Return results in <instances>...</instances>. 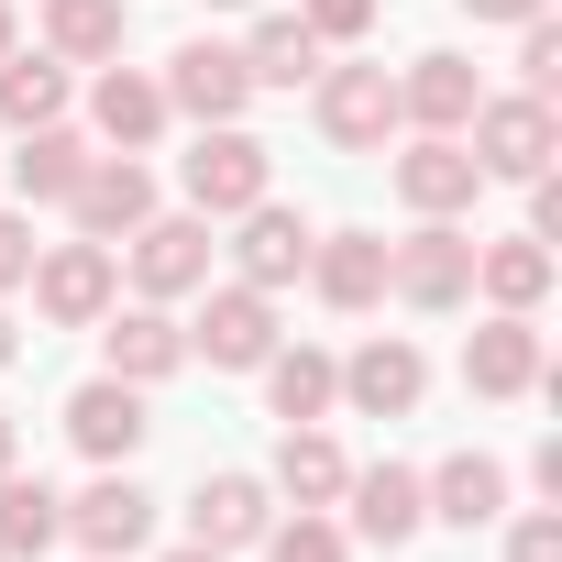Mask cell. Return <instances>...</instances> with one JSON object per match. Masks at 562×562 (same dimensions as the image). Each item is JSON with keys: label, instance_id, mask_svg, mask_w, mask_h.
I'll use <instances>...</instances> for the list:
<instances>
[{"label": "cell", "instance_id": "1", "mask_svg": "<svg viewBox=\"0 0 562 562\" xmlns=\"http://www.w3.org/2000/svg\"><path fill=\"white\" fill-rule=\"evenodd\" d=\"M177 177H188V210L199 221H232V210L276 199V144H254L243 122H199V155Z\"/></svg>", "mask_w": 562, "mask_h": 562}, {"label": "cell", "instance_id": "2", "mask_svg": "<svg viewBox=\"0 0 562 562\" xmlns=\"http://www.w3.org/2000/svg\"><path fill=\"white\" fill-rule=\"evenodd\" d=\"M386 288L408 310H463L474 299V232L463 221H419L408 243H386Z\"/></svg>", "mask_w": 562, "mask_h": 562}, {"label": "cell", "instance_id": "3", "mask_svg": "<svg viewBox=\"0 0 562 562\" xmlns=\"http://www.w3.org/2000/svg\"><path fill=\"white\" fill-rule=\"evenodd\" d=\"M34 310L56 321V331H89L111 299H122V265H111V243H56V254H34Z\"/></svg>", "mask_w": 562, "mask_h": 562}, {"label": "cell", "instance_id": "4", "mask_svg": "<svg viewBox=\"0 0 562 562\" xmlns=\"http://www.w3.org/2000/svg\"><path fill=\"white\" fill-rule=\"evenodd\" d=\"M463 133H474V166H485V177H540V166L562 155V122H551V100H529V89H518V100H474Z\"/></svg>", "mask_w": 562, "mask_h": 562}, {"label": "cell", "instance_id": "5", "mask_svg": "<svg viewBox=\"0 0 562 562\" xmlns=\"http://www.w3.org/2000/svg\"><path fill=\"white\" fill-rule=\"evenodd\" d=\"M474 188H485V166H474V144H463V133H419V144L397 155V199H408L419 221H463V210H474Z\"/></svg>", "mask_w": 562, "mask_h": 562}, {"label": "cell", "instance_id": "6", "mask_svg": "<svg viewBox=\"0 0 562 562\" xmlns=\"http://www.w3.org/2000/svg\"><path fill=\"white\" fill-rule=\"evenodd\" d=\"M67 210H78V243H133L155 221V177L133 155H89V177L67 188Z\"/></svg>", "mask_w": 562, "mask_h": 562}, {"label": "cell", "instance_id": "7", "mask_svg": "<svg viewBox=\"0 0 562 562\" xmlns=\"http://www.w3.org/2000/svg\"><path fill=\"white\" fill-rule=\"evenodd\" d=\"M188 353H210L221 375H254L276 353V299L265 288H210V310L188 321Z\"/></svg>", "mask_w": 562, "mask_h": 562}, {"label": "cell", "instance_id": "8", "mask_svg": "<svg viewBox=\"0 0 562 562\" xmlns=\"http://www.w3.org/2000/svg\"><path fill=\"white\" fill-rule=\"evenodd\" d=\"M265 529H276V485H265V474H199V496H188V540H199V551L232 562V551H254Z\"/></svg>", "mask_w": 562, "mask_h": 562}, {"label": "cell", "instance_id": "9", "mask_svg": "<svg viewBox=\"0 0 562 562\" xmlns=\"http://www.w3.org/2000/svg\"><path fill=\"white\" fill-rule=\"evenodd\" d=\"M100 364H111L122 386H166V375L188 364V331L166 321V299H144V310H100Z\"/></svg>", "mask_w": 562, "mask_h": 562}, {"label": "cell", "instance_id": "10", "mask_svg": "<svg viewBox=\"0 0 562 562\" xmlns=\"http://www.w3.org/2000/svg\"><path fill=\"white\" fill-rule=\"evenodd\" d=\"M67 529H78L100 562H133V551L155 540V496H144L122 463H100V485H89V496H67Z\"/></svg>", "mask_w": 562, "mask_h": 562}, {"label": "cell", "instance_id": "11", "mask_svg": "<svg viewBox=\"0 0 562 562\" xmlns=\"http://www.w3.org/2000/svg\"><path fill=\"white\" fill-rule=\"evenodd\" d=\"M243 100H254V78H243V45H177V67H166V111H188V122H243Z\"/></svg>", "mask_w": 562, "mask_h": 562}, {"label": "cell", "instance_id": "12", "mask_svg": "<svg viewBox=\"0 0 562 562\" xmlns=\"http://www.w3.org/2000/svg\"><path fill=\"white\" fill-rule=\"evenodd\" d=\"M144 430H155V419H144V386H122V375H89V386L67 397V441H78L89 463H133Z\"/></svg>", "mask_w": 562, "mask_h": 562}, {"label": "cell", "instance_id": "13", "mask_svg": "<svg viewBox=\"0 0 562 562\" xmlns=\"http://www.w3.org/2000/svg\"><path fill=\"white\" fill-rule=\"evenodd\" d=\"M133 288H144V299H188V288H210V221H199V210L133 232Z\"/></svg>", "mask_w": 562, "mask_h": 562}, {"label": "cell", "instance_id": "14", "mask_svg": "<svg viewBox=\"0 0 562 562\" xmlns=\"http://www.w3.org/2000/svg\"><path fill=\"white\" fill-rule=\"evenodd\" d=\"M232 221H243V243H232V265H243V288H265V299H276V288H288V276H310V243H321V232H310L299 210H276V199H254V210H232Z\"/></svg>", "mask_w": 562, "mask_h": 562}, {"label": "cell", "instance_id": "15", "mask_svg": "<svg viewBox=\"0 0 562 562\" xmlns=\"http://www.w3.org/2000/svg\"><path fill=\"white\" fill-rule=\"evenodd\" d=\"M321 133L353 144V155L386 144V133H397V78H386V67H321Z\"/></svg>", "mask_w": 562, "mask_h": 562}, {"label": "cell", "instance_id": "16", "mask_svg": "<svg viewBox=\"0 0 562 562\" xmlns=\"http://www.w3.org/2000/svg\"><path fill=\"white\" fill-rule=\"evenodd\" d=\"M463 386H474V397H529V386H540V321H529V310H496V321L463 342Z\"/></svg>", "mask_w": 562, "mask_h": 562}, {"label": "cell", "instance_id": "17", "mask_svg": "<svg viewBox=\"0 0 562 562\" xmlns=\"http://www.w3.org/2000/svg\"><path fill=\"white\" fill-rule=\"evenodd\" d=\"M419 386H430V364H419V342H397V331H375V342L342 364V397H353L364 419H408Z\"/></svg>", "mask_w": 562, "mask_h": 562}, {"label": "cell", "instance_id": "18", "mask_svg": "<svg viewBox=\"0 0 562 562\" xmlns=\"http://www.w3.org/2000/svg\"><path fill=\"white\" fill-rule=\"evenodd\" d=\"M89 122H100V144H111V155H144V144L166 133V78H144V67H122V56H111V78L89 89Z\"/></svg>", "mask_w": 562, "mask_h": 562}, {"label": "cell", "instance_id": "19", "mask_svg": "<svg viewBox=\"0 0 562 562\" xmlns=\"http://www.w3.org/2000/svg\"><path fill=\"white\" fill-rule=\"evenodd\" d=\"M310 288H321L331 310H375V299H386V243H375V232H321V243H310Z\"/></svg>", "mask_w": 562, "mask_h": 562}, {"label": "cell", "instance_id": "20", "mask_svg": "<svg viewBox=\"0 0 562 562\" xmlns=\"http://www.w3.org/2000/svg\"><path fill=\"white\" fill-rule=\"evenodd\" d=\"M474 100H485V89H474V67H463V56H419V67L397 78V122H419V133H463V122H474Z\"/></svg>", "mask_w": 562, "mask_h": 562}, {"label": "cell", "instance_id": "21", "mask_svg": "<svg viewBox=\"0 0 562 562\" xmlns=\"http://www.w3.org/2000/svg\"><path fill=\"white\" fill-rule=\"evenodd\" d=\"M342 496H353V529H364V540H386V551H397V540H419V518H430V496H419V474H408V463H364Z\"/></svg>", "mask_w": 562, "mask_h": 562}, {"label": "cell", "instance_id": "22", "mask_svg": "<svg viewBox=\"0 0 562 562\" xmlns=\"http://www.w3.org/2000/svg\"><path fill=\"white\" fill-rule=\"evenodd\" d=\"M67 540V496L45 485V474H0V562H34V551H56Z\"/></svg>", "mask_w": 562, "mask_h": 562}, {"label": "cell", "instance_id": "23", "mask_svg": "<svg viewBox=\"0 0 562 562\" xmlns=\"http://www.w3.org/2000/svg\"><path fill=\"white\" fill-rule=\"evenodd\" d=\"M254 375H265V408L288 419V430H299V419H331V397H342V364H331V353H310V342H299V353L276 342Z\"/></svg>", "mask_w": 562, "mask_h": 562}, {"label": "cell", "instance_id": "24", "mask_svg": "<svg viewBox=\"0 0 562 562\" xmlns=\"http://www.w3.org/2000/svg\"><path fill=\"white\" fill-rule=\"evenodd\" d=\"M342 485H353V463H342V441H331L321 419H299L288 441H276V496H299V507H342Z\"/></svg>", "mask_w": 562, "mask_h": 562}, {"label": "cell", "instance_id": "25", "mask_svg": "<svg viewBox=\"0 0 562 562\" xmlns=\"http://www.w3.org/2000/svg\"><path fill=\"white\" fill-rule=\"evenodd\" d=\"M419 496H430V518H452V529H485V518L507 507V463H496V452H452L441 474H419Z\"/></svg>", "mask_w": 562, "mask_h": 562}, {"label": "cell", "instance_id": "26", "mask_svg": "<svg viewBox=\"0 0 562 562\" xmlns=\"http://www.w3.org/2000/svg\"><path fill=\"white\" fill-rule=\"evenodd\" d=\"M321 56H331V45H321L299 12H276V23H254V45H243V78H254V89H310V78H321Z\"/></svg>", "mask_w": 562, "mask_h": 562}, {"label": "cell", "instance_id": "27", "mask_svg": "<svg viewBox=\"0 0 562 562\" xmlns=\"http://www.w3.org/2000/svg\"><path fill=\"white\" fill-rule=\"evenodd\" d=\"M474 288H485L496 310H540V299H551V243H529V232L474 243Z\"/></svg>", "mask_w": 562, "mask_h": 562}, {"label": "cell", "instance_id": "28", "mask_svg": "<svg viewBox=\"0 0 562 562\" xmlns=\"http://www.w3.org/2000/svg\"><path fill=\"white\" fill-rule=\"evenodd\" d=\"M0 122L34 133V122H67V56H0Z\"/></svg>", "mask_w": 562, "mask_h": 562}, {"label": "cell", "instance_id": "29", "mask_svg": "<svg viewBox=\"0 0 562 562\" xmlns=\"http://www.w3.org/2000/svg\"><path fill=\"white\" fill-rule=\"evenodd\" d=\"M45 45L67 67H111L122 56V0H45Z\"/></svg>", "mask_w": 562, "mask_h": 562}, {"label": "cell", "instance_id": "30", "mask_svg": "<svg viewBox=\"0 0 562 562\" xmlns=\"http://www.w3.org/2000/svg\"><path fill=\"white\" fill-rule=\"evenodd\" d=\"M78 177H89V144H78L67 122H34L23 155H12V188H23V199H67Z\"/></svg>", "mask_w": 562, "mask_h": 562}, {"label": "cell", "instance_id": "31", "mask_svg": "<svg viewBox=\"0 0 562 562\" xmlns=\"http://www.w3.org/2000/svg\"><path fill=\"white\" fill-rule=\"evenodd\" d=\"M254 551H265V562H353V540H342V529H331L321 507H299V518H276V529H265Z\"/></svg>", "mask_w": 562, "mask_h": 562}, {"label": "cell", "instance_id": "32", "mask_svg": "<svg viewBox=\"0 0 562 562\" xmlns=\"http://www.w3.org/2000/svg\"><path fill=\"white\" fill-rule=\"evenodd\" d=\"M518 78H529V100H551L562 89V23L540 12V23H518Z\"/></svg>", "mask_w": 562, "mask_h": 562}, {"label": "cell", "instance_id": "33", "mask_svg": "<svg viewBox=\"0 0 562 562\" xmlns=\"http://www.w3.org/2000/svg\"><path fill=\"white\" fill-rule=\"evenodd\" d=\"M321 45H353V34H375V0H310V12H299Z\"/></svg>", "mask_w": 562, "mask_h": 562}, {"label": "cell", "instance_id": "34", "mask_svg": "<svg viewBox=\"0 0 562 562\" xmlns=\"http://www.w3.org/2000/svg\"><path fill=\"white\" fill-rule=\"evenodd\" d=\"M507 562H562V518H551V507L518 518V529H507Z\"/></svg>", "mask_w": 562, "mask_h": 562}, {"label": "cell", "instance_id": "35", "mask_svg": "<svg viewBox=\"0 0 562 562\" xmlns=\"http://www.w3.org/2000/svg\"><path fill=\"white\" fill-rule=\"evenodd\" d=\"M23 276H34V221L0 210V288H23Z\"/></svg>", "mask_w": 562, "mask_h": 562}, {"label": "cell", "instance_id": "36", "mask_svg": "<svg viewBox=\"0 0 562 562\" xmlns=\"http://www.w3.org/2000/svg\"><path fill=\"white\" fill-rule=\"evenodd\" d=\"M463 12H474V23H540L551 0H463Z\"/></svg>", "mask_w": 562, "mask_h": 562}, {"label": "cell", "instance_id": "37", "mask_svg": "<svg viewBox=\"0 0 562 562\" xmlns=\"http://www.w3.org/2000/svg\"><path fill=\"white\" fill-rule=\"evenodd\" d=\"M23 463V430H12V408H0V474H12Z\"/></svg>", "mask_w": 562, "mask_h": 562}, {"label": "cell", "instance_id": "38", "mask_svg": "<svg viewBox=\"0 0 562 562\" xmlns=\"http://www.w3.org/2000/svg\"><path fill=\"white\" fill-rule=\"evenodd\" d=\"M12 45H23V23H12V0H0V56H12Z\"/></svg>", "mask_w": 562, "mask_h": 562}, {"label": "cell", "instance_id": "39", "mask_svg": "<svg viewBox=\"0 0 562 562\" xmlns=\"http://www.w3.org/2000/svg\"><path fill=\"white\" fill-rule=\"evenodd\" d=\"M12 353H23V331H12V310H0V364H12Z\"/></svg>", "mask_w": 562, "mask_h": 562}, {"label": "cell", "instance_id": "40", "mask_svg": "<svg viewBox=\"0 0 562 562\" xmlns=\"http://www.w3.org/2000/svg\"><path fill=\"white\" fill-rule=\"evenodd\" d=\"M166 562H221V551H199V540H188V551H166Z\"/></svg>", "mask_w": 562, "mask_h": 562}, {"label": "cell", "instance_id": "41", "mask_svg": "<svg viewBox=\"0 0 562 562\" xmlns=\"http://www.w3.org/2000/svg\"><path fill=\"white\" fill-rule=\"evenodd\" d=\"M210 12H243V0H210Z\"/></svg>", "mask_w": 562, "mask_h": 562}, {"label": "cell", "instance_id": "42", "mask_svg": "<svg viewBox=\"0 0 562 562\" xmlns=\"http://www.w3.org/2000/svg\"><path fill=\"white\" fill-rule=\"evenodd\" d=\"M89 562H100V551H89Z\"/></svg>", "mask_w": 562, "mask_h": 562}]
</instances>
